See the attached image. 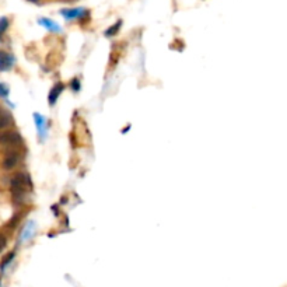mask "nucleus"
Listing matches in <instances>:
<instances>
[{"mask_svg": "<svg viewBox=\"0 0 287 287\" xmlns=\"http://www.w3.org/2000/svg\"><path fill=\"white\" fill-rule=\"evenodd\" d=\"M38 24L42 25L44 28H46L49 33H56V34H61L62 33V28H61V25L58 23H55L53 20H49V18L46 17H41L38 20Z\"/></svg>", "mask_w": 287, "mask_h": 287, "instance_id": "8", "label": "nucleus"}, {"mask_svg": "<svg viewBox=\"0 0 287 287\" xmlns=\"http://www.w3.org/2000/svg\"><path fill=\"white\" fill-rule=\"evenodd\" d=\"M34 122L37 126V132H38V137L41 140H45L48 137V130H49V124L44 115H41L40 112L34 113Z\"/></svg>", "mask_w": 287, "mask_h": 287, "instance_id": "2", "label": "nucleus"}, {"mask_svg": "<svg viewBox=\"0 0 287 287\" xmlns=\"http://www.w3.org/2000/svg\"><path fill=\"white\" fill-rule=\"evenodd\" d=\"M52 210H53V213H55V216H59V210H58V205H53V206H52Z\"/></svg>", "mask_w": 287, "mask_h": 287, "instance_id": "18", "label": "nucleus"}, {"mask_svg": "<svg viewBox=\"0 0 287 287\" xmlns=\"http://www.w3.org/2000/svg\"><path fill=\"white\" fill-rule=\"evenodd\" d=\"M63 90H65V84L63 83H56V84L52 87V90L49 91V96H48V102H49L51 107H53L56 104L58 98L61 97Z\"/></svg>", "mask_w": 287, "mask_h": 287, "instance_id": "7", "label": "nucleus"}, {"mask_svg": "<svg viewBox=\"0 0 287 287\" xmlns=\"http://www.w3.org/2000/svg\"><path fill=\"white\" fill-rule=\"evenodd\" d=\"M21 217H23V214H14L12 217V220L9 221V224H7V227L9 228H16L18 225V223H20V220H21Z\"/></svg>", "mask_w": 287, "mask_h": 287, "instance_id": "14", "label": "nucleus"}, {"mask_svg": "<svg viewBox=\"0 0 287 287\" xmlns=\"http://www.w3.org/2000/svg\"><path fill=\"white\" fill-rule=\"evenodd\" d=\"M12 115L9 111H6L5 108L0 107V129H5L9 125L12 124Z\"/></svg>", "mask_w": 287, "mask_h": 287, "instance_id": "10", "label": "nucleus"}, {"mask_svg": "<svg viewBox=\"0 0 287 287\" xmlns=\"http://www.w3.org/2000/svg\"><path fill=\"white\" fill-rule=\"evenodd\" d=\"M121 27H122V21L119 20V21H117V23L113 24V25H111V27H109V28L104 33V35L108 37V38H109V37H113V35L118 34V31L121 30Z\"/></svg>", "mask_w": 287, "mask_h": 287, "instance_id": "11", "label": "nucleus"}, {"mask_svg": "<svg viewBox=\"0 0 287 287\" xmlns=\"http://www.w3.org/2000/svg\"><path fill=\"white\" fill-rule=\"evenodd\" d=\"M61 202H62V203H66V202H68V197H66V196L63 197V196H62V200H61Z\"/></svg>", "mask_w": 287, "mask_h": 287, "instance_id": "20", "label": "nucleus"}, {"mask_svg": "<svg viewBox=\"0 0 287 287\" xmlns=\"http://www.w3.org/2000/svg\"><path fill=\"white\" fill-rule=\"evenodd\" d=\"M87 10L83 9V7H76V9H63L61 10V14L63 17L66 18L68 21H72V20H79V18L85 17L87 14Z\"/></svg>", "mask_w": 287, "mask_h": 287, "instance_id": "4", "label": "nucleus"}, {"mask_svg": "<svg viewBox=\"0 0 287 287\" xmlns=\"http://www.w3.org/2000/svg\"><path fill=\"white\" fill-rule=\"evenodd\" d=\"M16 258V252H10L7 256H5V259L2 261V264H0V269L2 270H5L9 266V265L12 264V261L13 259Z\"/></svg>", "mask_w": 287, "mask_h": 287, "instance_id": "12", "label": "nucleus"}, {"mask_svg": "<svg viewBox=\"0 0 287 287\" xmlns=\"http://www.w3.org/2000/svg\"><path fill=\"white\" fill-rule=\"evenodd\" d=\"M9 93H10L9 85L5 84V83H0V97H2V98H7V97H9Z\"/></svg>", "mask_w": 287, "mask_h": 287, "instance_id": "15", "label": "nucleus"}, {"mask_svg": "<svg viewBox=\"0 0 287 287\" xmlns=\"http://www.w3.org/2000/svg\"><path fill=\"white\" fill-rule=\"evenodd\" d=\"M130 129V125H128V126H126V128H125L124 130H122V133H126V132H128V130Z\"/></svg>", "mask_w": 287, "mask_h": 287, "instance_id": "19", "label": "nucleus"}, {"mask_svg": "<svg viewBox=\"0 0 287 287\" xmlns=\"http://www.w3.org/2000/svg\"><path fill=\"white\" fill-rule=\"evenodd\" d=\"M18 152L17 150H13V152H9L6 154V157L3 160V163H2V167L5 169H12L14 168L16 165L18 164Z\"/></svg>", "mask_w": 287, "mask_h": 287, "instance_id": "6", "label": "nucleus"}, {"mask_svg": "<svg viewBox=\"0 0 287 287\" xmlns=\"http://www.w3.org/2000/svg\"><path fill=\"white\" fill-rule=\"evenodd\" d=\"M34 234H35V223L30 220L28 223L25 224V227L23 228V231H21V234H20V242L30 241V240L34 237Z\"/></svg>", "mask_w": 287, "mask_h": 287, "instance_id": "9", "label": "nucleus"}, {"mask_svg": "<svg viewBox=\"0 0 287 287\" xmlns=\"http://www.w3.org/2000/svg\"><path fill=\"white\" fill-rule=\"evenodd\" d=\"M31 178L28 174L25 173H18V174L13 175V178L10 180V191H12L13 203L21 208L25 203V192L27 189H31Z\"/></svg>", "mask_w": 287, "mask_h": 287, "instance_id": "1", "label": "nucleus"}, {"mask_svg": "<svg viewBox=\"0 0 287 287\" xmlns=\"http://www.w3.org/2000/svg\"><path fill=\"white\" fill-rule=\"evenodd\" d=\"M6 245H7V238H6V236L5 234H2L0 233V252L6 248Z\"/></svg>", "mask_w": 287, "mask_h": 287, "instance_id": "17", "label": "nucleus"}, {"mask_svg": "<svg viewBox=\"0 0 287 287\" xmlns=\"http://www.w3.org/2000/svg\"><path fill=\"white\" fill-rule=\"evenodd\" d=\"M16 63V58L12 53L5 51H0V72H9L12 70Z\"/></svg>", "mask_w": 287, "mask_h": 287, "instance_id": "5", "label": "nucleus"}, {"mask_svg": "<svg viewBox=\"0 0 287 287\" xmlns=\"http://www.w3.org/2000/svg\"><path fill=\"white\" fill-rule=\"evenodd\" d=\"M30 2H33V3H38V0H30Z\"/></svg>", "mask_w": 287, "mask_h": 287, "instance_id": "21", "label": "nucleus"}, {"mask_svg": "<svg viewBox=\"0 0 287 287\" xmlns=\"http://www.w3.org/2000/svg\"><path fill=\"white\" fill-rule=\"evenodd\" d=\"M23 143V137L20 136L18 132H3L0 133V145H5V146H18Z\"/></svg>", "mask_w": 287, "mask_h": 287, "instance_id": "3", "label": "nucleus"}, {"mask_svg": "<svg viewBox=\"0 0 287 287\" xmlns=\"http://www.w3.org/2000/svg\"><path fill=\"white\" fill-rule=\"evenodd\" d=\"M7 28H9V18L0 17V38L6 34Z\"/></svg>", "mask_w": 287, "mask_h": 287, "instance_id": "13", "label": "nucleus"}, {"mask_svg": "<svg viewBox=\"0 0 287 287\" xmlns=\"http://www.w3.org/2000/svg\"><path fill=\"white\" fill-rule=\"evenodd\" d=\"M70 87H72V90H73V91H80V87H81V84H80V80L79 79L72 80V83H70Z\"/></svg>", "mask_w": 287, "mask_h": 287, "instance_id": "16", "label": "nucleus"}]
</instances>
